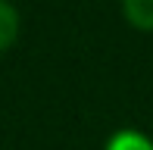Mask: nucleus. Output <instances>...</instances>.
<instances>
[{"label":"nucleus","mask_w":153,"mask_h":150,"mask_svg":"<svg viewBox=\"0 0 153 150\" xmlns=\"http://www.w3.org/2000/svg\"><path fill=\"white\" fill-rule=\"evenodd\" d=\"M106 150H153V141L137 128H122L106 141Z\"/></svg>","instance_id":"nucleus-2"},{"label":"nucleus","mask_w":153,"mask_h":150,"mask_svg":"<svg viewBox=\"0 0 153 150\" xmlns=\"http://www.w3.org/2000/svg\"><path fill=\"white\" fill-rule=\"evenodd\" d=\"M19 38V13L10 0H0V53Z\"/></svg>","instance_id":"nucleus-3"},{"label":"nucleus","mask_w":153,"mask_h":150,"mask_svg":"<svg viewBox=\"0 0 153 150\" xmlns=\"http://www.w3.org/2000/svg\"><path fill=\"white\" fill-rule=\"evenodd\" d=\"M122 16L131 28L153 31V0H122Z\"/></svg>","instance_id":"nucleus-1"}]
</instances>
